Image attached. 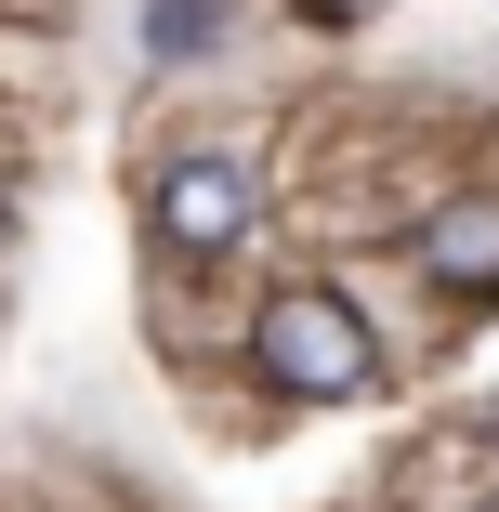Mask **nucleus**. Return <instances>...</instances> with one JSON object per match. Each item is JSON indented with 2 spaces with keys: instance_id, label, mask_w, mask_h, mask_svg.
Here are the masks:
<instances>
[{
  "instance_id": "obj_7",
  "label": "nucleus",
  "mask_w": 499,
  "mask_h": 512,
  "mask_svg": "<svg viewBox=\"0 0 499 512\" xmlns=\"http://www.w3.org/2000/svg\"><path fill=\"white\" fill-rule=\"evenodd\" d=\"M486 447H499V394H486Z\"/></svg>"
},
{
  "instance_id": "obj_2",
  "label": "nucleus",
  "mask_w": 499,
  "mask_h": 512,
  "mask_svg": "<svg viewBox=\"0 0 499 512\" xmlns=\"http://www.w3.org/2000/svg\"><path fill=\"white\" fill-rule=\"evenodd\" d=\"M250 211H263V197H250L237 158H171V171H158V237H171V250H237Z\"/></svg>"
},
{
  "instance_id": "obj_8",
  "label": "nucleus",
  "mask_w": 499,
  "mask_h": 512,
  "mask_svg": "<svg viewBox=\"0 0 499 512\" xmlns=\"http://www.w3.org/2000/svg\"><path fill=\"white\" fill-rule=\"evenodd\" d=\"M486 512H499V499H486Z\"/></svg>"
},
{
  "instance_id": "obj_4",
  "label": "nucleus",
  "mask_w": 499,
  "mask_h": 512,
  "mask_svg": "<svg viewBox=\"0 0 499 512\" xmlns=\"http://www.w3.org/2000/svg\"><path fill=\"white\" fill-rule=\"evenodd\" d=\"M473 460H486V421H473V434L408 447V460H394V499H408V512H486L499 486H473Z\"/></svg>"
},
{
  "instance_id": "obj_1",
  "label": "nucleus",
  "mask_w": 499,
  "mask_h": 512,
  "mask_svg": "<svg viewBox=\"0 0 499 512\" xmlns=\"http://www.w3.org/2000/svg\"><path fill=\"white\" fill-rule=\"evenodd\" d=\"M250 368L276 394H303V407H355L381 381V342H368V316H355L342 289H276L263 329H250Z\"/></svg>"
},
{
  "instance_id": "obj_5",
  "label": "nucleus",
  "mask_w": 499,
  "mask_h": 512,
  "mask_svg": "<svg viewBox=\"0 0 499 512\" xmlns=\"http://www.w3.org/2000/svg\"><path fill=\"white\" fill-rule=\"evenodd\" d=\"M211 40V0H158V53H197Z\"/></svg>"
},
{
  "instance_id": "obj_6",
  "label": "nucleus",
  "mask_w": 499,
  "mask_h": 512,
  "mask_svg": "<svg viewBox=\"0 0 499 512\" xmlns=\"http://www.w3.org/2000/svg\"><path fill=\"white\" fill-rule=\"evenodd\" d=\"M316 14H329V27H368V14H394V0H316Z\"/></svg>"
},
{
  "instance_id": "obj_3",
  "label": "nucleus",
  "mask_w": 499,
  "mask_h": 512,
  "mask_svg": "<svg viewBox=\"0 0 499 512\" xmlns=\"http://www.w3.org/2000/svg\"><path fill=\"white\" fill-rule=\"evenodd\" d=\"M421 276H447L460 302H499V197H434V224H421Z\"/></svg>"
}]
</instances>
